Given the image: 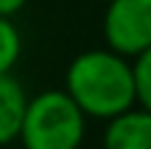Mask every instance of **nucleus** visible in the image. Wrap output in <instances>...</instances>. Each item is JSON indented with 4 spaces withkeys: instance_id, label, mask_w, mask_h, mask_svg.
I'll use <instances>...</instances> for the list:
<instances>
[{
    "instance_id": "1",
    "label": "nucleus",
    "mask_w": 151,
    "mask_h": 149,
    "mask_svg": "<svg viewBox=\"0 0 151 149\" xmlns=\"http://www.w3.org/2000/svg\"><path fill=\"white\" fill-rule=\"evenodd\" d=\"M64 91L85 117L109 120L135 104L133 67L111 48L82 51L66 67Z\"/></svg>"
},
{
    "instance_id": "2",
    "label": "nucleus",
    "mask_w": 151,
    "mask_h": 149,
    "mask_svg": "<svg viewBox=\"0 0 151 149\" xmlns=\"http://www.w3.org/2000/svg\"><path fill=\"white\" fill-rule=\"evenodd\" d=\"M88 117L64 88L42 91L27 99L19 125L24 149H82Z\"/></svg>"
},
{
    "instance_id": "3",
    "label": "nucleus",
    "mask_w": 151,
    "mask_h": 149,
    "mask_svg": "<svg viewBox=\"0 0 151 149\" xmlns=\"http://www.w3.org/2000/svg\"><path fill=\"white\" fill-rule=\"evenodd\" d=\"M104 40L127 59L151 48V0H106Z\"/></svg>"
},
{
    "instance_id": "4",
    "label": "nucleus",
    "mask_w": 151,
    "mask_h": 149,
    "mask_svg": "<svg viewBox=\"0 0 151 149\" xmlns=\"http://www.w3.org/2000/svg\"><path fill=\"white\" fill-rule=\"evenodd\" d=\"M101 149H151V112L133 104L106 120Z\"/></svg>"
},
{
    "instance_id": "5",
    "label": "nucleus",
    "mask_w": 151,
    "mask_h": 149,
    "mask_svg": "<svg viewBox=\"0 0 151 149\" xmlns=\"http://www.w3.org/2000/svg\"><path fill=\"white\" fill-rule=\"evenodd\" d=\"M24 107H27L24 85L11 72H0V147L16 141Z\"/></svg>"
},
{
    "instance_id": "6",
    "label": "nucleus",
    "mask_w": 151,
    "mask_h": 149,
    "mask_svg": "<svg viewBox=\"0 0 151 149\" xmlns=\"http://www.w3.org/2000/svg\"><path fill=\"white\" fill-rule=\"evenodd\" d=\"M133 67V85H135V104L151 112V48L141 51L130 61Z\"/></svg>"
},
{
    "instance_id": "7",
    "label": "nucleus",
    "mask_w": 151,
    "mask_h": 149,
    "mask_svg": "<svg viewBox=\"0 0 151 149\" xmlns=\"http://www.w3.org/2000/svg\"><path fill=\"white\" fill-rule=\"evenodd\" d=\"M21 56V35L11 16H0V72H11Z\"/></svg>"
},
{
    "instance_id": "8",
    "label": "nucleus",
    "mask_w": 151,
    "mask_h": 149,
    "mask_svg": "<svg viewBox=\"0 0 151 149\" xmlns=\"http://www.w3.org/2000/svg\"><path fill=\"white\" fill-rule=\"evenodd\" d=\"M27 5V0H0V16H13Z\"/></svg>"
},
{
    "instance_id": "9",
    "label": "nucleus",
    "mask_w": 151,
    "mask_h": 149,
    "mask_svg": "<svg viewBox=\"0 0 151 149\" xmlns=\"http://www.w3.org/2000/svg\"><path fill=\"white\" fill-rule=\"evenodd\" d=\"M0 149H8V147H0Z\"/></svg>"
}]
</instances>
